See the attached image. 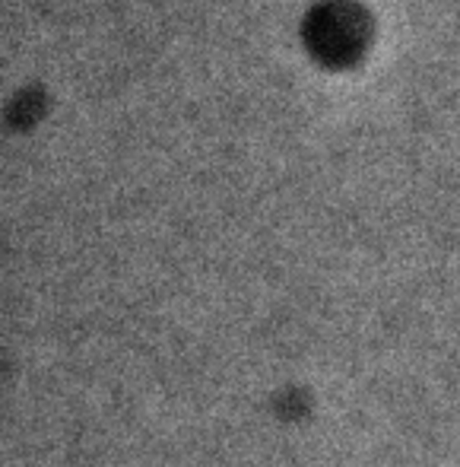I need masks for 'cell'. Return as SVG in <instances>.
Masks as SVG:
<instances>
[{"label":"cell","mask_w":460,"mask_h":467,"mask_svg":"<svg viewBox=\"0 0 460 467\" xmlns=\"http://www.w3.org/2000/svg\"><path fill=\"white\" fill-rule=\"evenodd\" d=\"M312 42L331 61H343L363 45V16L350 4H324L312 19Z\"/></svg>","instance_id":"6da1fadb"}]
</instances>
